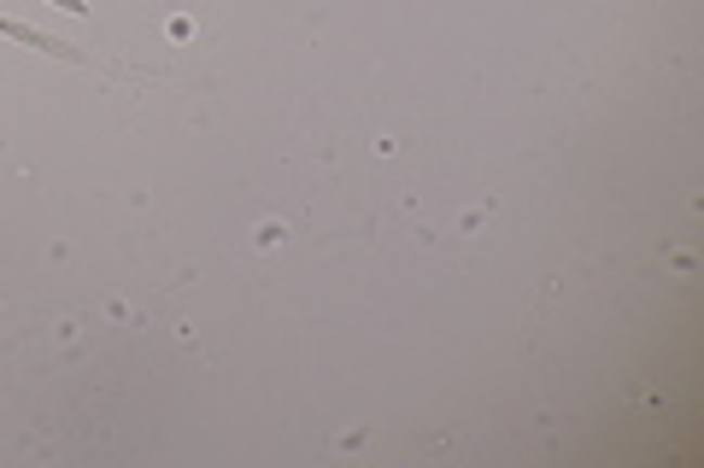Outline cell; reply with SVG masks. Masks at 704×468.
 Here are the masks:
<instances>
[{"mask_svg":"<svg viewBox=\"0 0 704 468\" xmlns=\"http://www.w3.org/2000/svg\"><path fill=\"white\" fill-rule=\"evenodd\" d=\"M0 36H12V41H24V48H36V53H53V58H82L71 41H53V36H36L30 24H18V18H0Z\"/></svg>","mask_w":704,"mask_h":468,"instance_id":"obj_1","label":"cell"},{"mask_svg":"<svg viewBox=\"0 0 704 468\" xmlns=\"http://www.w3.org/2000/svg\"><path fill=\"white\" fill-rule=\"evenodd\" d=\"M48 6H60V12H71V18H82V12H89V6H82V0H48Z\"/></svg>","mask_w":704,"mask_h":468,"instance_id":"obj_2","label":"cell"}]
</instances>
